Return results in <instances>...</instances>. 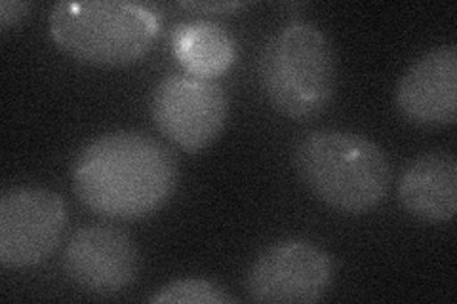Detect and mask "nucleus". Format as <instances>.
Listing matches in <instances>:
<instances>
[{
  "label": "nucleus",
  "mask_w": 457,
  "mask_h": 304,
  "mask_svg": "<svg viewBox=\"0 0 457 304\" xmlns=\"http://www.w3.org/2000/svg\"><path fill=\"white\" fill-rule=\"evenodd\" d=\"M178 176L176 156L161 141L141 132H111L80 151L73 186L94 213L136 221L166 204Z\"/></svg>",
  "instance_id": "nucleus-1"
},
{
  "label": "nucleus",
  "mask_w": 457,
  "mask_h": 304,
  "mask_svg": "<svg viewBox=\"0 0 457 304\" xmlns=\"http://www.w3.org/2000/svg\"><path fill=\"white\" fill-rule=\"evenodd\" d=\"M294 160L309 191L336 211L368 213L389 194V158L364 136L336 129L309 132L297 141Z\"/></svg>",
  "instance_id": "nucleus-2"
},
{
  "label": "nucleus",
  "mask_w": 457,
  "mask_h": 304,
  "mask_svg": "<svg viewBox=\"0 0 457 304\" xmlns=\"http://www.w3.org/2000/svg\"><path fill=\"white\" fill-rule=\"evenodd\" d=\"M262 88L278 112L294 120L319 117L336 95L337 63L320 27L292 23L267 40L260 55Z\"/></svg>",
  "instance_id": "nucleus-3"
},
{
  "label": "nucleus",
  "mask_w": 457,
  "mask_h": 304,
  "mask_svg": "<svg viewBox=\"0 0 457 304\" xmlns=\"http://www.w3.org/2000/svg\"><path fill=\"white\" fill-rule=\"evenodd\" d=\"M50 35L79 62L122 67L151 50L159 35V16L149 4L124 0L57 3L50 13Z\"/></svg>",
  "instance_id": "nucleus-4"
},
{
  "label": "nucleus",
  "mask_w": 457,
  "mask_h": 304,
  "mask_svg": "<svg viewBox=\"0 0 457 304\" xmlns=\"http://www.w3.org/2000/svg\"><path fill=\"white\" fill-rule=\"evenodd\" d=\"M65 200L48 188H10L0 198V265L37 267L55 251L67 226Z\"/></svg>",
  "instance_id": "nucleus-5"
},
{
  "label": "nucleus",
  "mask_w": 457,
  "mask_h": 304,
  "mask_svg": "<svg viewBox=\"0 0 457 304\" xmlns=\"http://www.w3.org/2000/svg\"><path fill=\"white\" fill-rule=\"evenodd\" d=\"M228 103L213 78L171 75L153 94L151 114L161 134L185 152H200L218 139Z\"/></svg>",
  "instance_id": "nucleus-6"
},
{
  "label": "nucleus",
  "mask_w": 457,
  "mask_h": 304,
  "mask_svg": "<svg viewBox=\"0 0 457 304\" xmlns=\"http://www.w3.org/2000/svg\"><path fill=\"white\" fill-rule=\"evenodd\" d=\"M334 278V260L317 243L282 240L269 245L248 270L252 300L267 304L319 302Z\"/></svg>",
  "instance_id": "nucleus-7"
},
{
  "label": "nucleus",
  "mask_w": 457,
  "mask_h": 304,
  "mask_svg": "<svg viewBox=\"0 0 457 304\" xmlns=\"http://www.w3.org/2000/svg\"><path fill=\"white\" fill-rule=\"evenodd\" d=\"M139 250L124 230L86 225L75 230L63 251L67 276L90 293L114 295L139 276Z\"/></svg>",
  "instance_id": "nucleus-8"
},
{
  "label": "nucleus",
  "mask_w": 457,
  "mask_h": 304,
  "mask_svg": "<svg viewBox=\"0 0 457 304\" xmlns=\"http://www.w3.org/2000/svg\"><path fill=\"white\" fill-rule=\"evenodd\" d=\"M396 107L421 127L452 126L457 119V48L438 46L413 63L396 86Z\"/></svg>",
  "instance_id": "nucleus-9"
},
{
  "label": "nucleus",
  "mask_w": 457,
  "mask_h": 304,
  "mask_svg": "<svg viewBox=\"0 0 457 304\" xmlns=\"http://www.w3.org/2000/svg\"><path fill=\"white\" fill-rule=\"evenodd\" d=\"M403 208L423 223L452 221L457 211V160L445 151L425 152L404 168L398 181Z\"/></svg>",
  "instance_id": "nucleus-10"
},
{
  "label": "nucleus",
  "mask_w": 457,
  "mask_h": 304,
  "mask_svg": "<svg viewBox=\"0 0 457 304\" xmlns=\"http://www.w3.org/2000/svg\"><path fill=\"white\" fill-rule=\"evenodd\" d=\"M171 50L187 75L200 78L223 75L237 57L233 37L213 21L178 25L171 33Z\"/></svg>",
  "instance_id": "nucleus-11"
},
{
  "label": "nucleus",
  "mask_w": 457,
  "mask_h": 304,
  "mask_svg": "<svg viewBox=\"0 0 457 304\" xmlns=\"http://www.w3.org/2000/svg\"><path fill=\"white\" fill-rule=\"evenodd\" d=\"M154 304H228L238 302L233 295H228L218 283L200 280V278H183L170 282L159 293L151 297Z\"/></svg>",
  "instance_id": "nucleus-12"
},
{
  "label": "nucleus",
  "mask_w": 457,
  "mask_h": 304,
  "mask_svg": "<svg viewBox=\"0 0 457 304\" xmlns=\"http://www.w3.org/2000/svg\"><path fill=\"white\" fill-rule=\"evenodd\" d=\"M31 4L20 3V0H3L0 3V29L6 33L10 27L18 25L25 16Z\"/></svg>",
  "instance_id": "nucleus-13"
},
{
  "label": "nucleus",
  "mask_w": 457,
  "mask_h": 304,
  "mask_svg": "<svg viewBox=\"0 0 457 304\" xmlns=\"http://www.w3.org/2000/svg\"><path fill=\"white\" fill-rule=\"evenodd\" d=\"M181 6L200 12H231L245 6V3H181Z\"/></svg>",
  "instance_id": "nucleus-14"
}]
</instances>
